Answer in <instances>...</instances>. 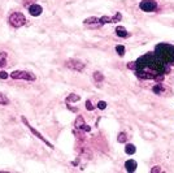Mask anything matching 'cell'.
I'll return each instance as SVG.
<instances>
[{
	"label": "cell",
	"instance_id": "cell-2",
	"mask_svg": "<svg viewBox=\"0 0 174 173\" xmlns=\"http://www.w3.org/2000/svg\"><path fill=\"white\" fill-rule=\"evenodd\" d=\"M8 21L11 23V26L13 27H21L26 23V17H25V14H22L20 12H14L9 16Z\"/></svg>",
	"mask_w": 174,
	"mask_h": 173
},
{
	"label": "cell",
	"instance_id": "cell-25",
	"mask_svg": "<svg viewBox=\"0 0 174 173\" xmlns=\"http://www.w3.org/2000/svg\"><path fill=\"white\" fill-rule=\"evenodd\" d=\"M8 77H9V74L7 73V72H0V78H2V79H7L8 78Z\"/></svg>",
	"mask_w": 174,
	"mask_h": 173
},
{
	"label": "cell",
	"instance_id": "cell-23",
	"mask_svg": "<svg viewBox=\"0 0 174 173\" xmlns=\"http://www.w3.org/2000/svg\"><path fill=\"white\" fill-rule=\"evenodd\" d=\"M98 108L99 109H105L107 108V103H105L104 100H100V102L98 103Z\"/></svg>",
	"mask_w": 174,
	"mask_h": 173
},
{
	"label": "cell",
	"instance_id": "cell-9",
	"mask_svg": "<svg viewBox=\"0 0 174 173\" xmlns=\"http://www.w3.org/2000/svg\"><path fill=\"white\" fill-rule=\"evenodd\" d=\"M137 167H138V164H137V161L135 160H127L126 163H125V168H126V171L127 172H134L135 169H137Z\"/></svg>",
	"mask_w": 174,
	"mask_h": 173
},
{
	"label": "cell",
	"instance_id": "cell-3",
	"mask_svg": "<svg viewBox=\"0 0 174 173\" xmlns=\"http://www.w3.org/2000/svg\"><path fill=\"white\" fill-rule=\"evenodd\" d=\"M13 79H25V81H35V74L27 70H13L11 74Z\"/></svg>",
	"mask_w": 174,
	"mask_h": 173
},
{
	"label": "cell",
	"instance_id": "cell-4",
	"mask_svg": "<svg viewBox=\"0 0 174 173\" xmlns=\"http://www.w3.org/2000/svg\"><path fill=\"white\" fill-rule=\"evenodd\" d=\"M65 65L71 70H77V72H82L85 69V64L78 59H69L65 61Z\"/></svg>",
	"mask_w": 174,
	"mask_h": 173
},
{
	"label": "cell",
	"instance_id": "cell-24",
	"mask_svg": "<svg viewBox=\"0 0 174 173\" xmlns=\"http://www.w3.org/2000/svg\"><path fill=\"white\" fill-rule=\"evenodd\" d=\"M86 108L89 109V111H92V109H95V107L92 105V103H91L90 100H87V102H86Z\"/></svg>",
	"mask_w": 174,
	"mask_h": 173
},
{
	"label": "cell",
	"instance_id": "cell-19",
	"mask_svg": "<svg viewBox=\"0 0 174 173\" xmlns=\"http://www.w3.org/2000/svg\"><path fill=\"white\" fill-rule=\"evenodd\" d=\"M100 23H112V17H109V16L100 17Z\"/></svg>",
	"mask_w": 174,
	"mask_h": 173
},
{
	"label": "cell",
	"instance_id": "cell-17",
	"mask_svg": "<svg viewBox=\"0 0 174 173\" xmlns=\"http://www.w3.org/2000/svg\"><path fill=\"white\" fill-rule=\"evenodd\" d=\"M0 104L2 105H8L9 104V99L7 98V95H4L3 93H0Z\"/></svg>",
	"mask_w": 174,
	"mask_h": 173
},
{
	"label": "cell",
	"instance_id": "cell-21",
	"mask_svg": "<svg viewBox=\"0 0 174 173\" xmlns=\"http://www.w3.org/2000/svg\"><path fill=\"white\" fill-rule=\"evenodd\" d=\"M116 52H117L120 56H124L125 55V47L124 46H117L116 47Z\"/></svg>",
	"mask_w": 174,
	"mask_h": 173
},
{
	"label": "cell",
	"instance_id": "cell-11",
	"mask_svg": "<svg viewBox=\"0 0 174 173\" xmlns=\"http://www.w3.org/2000/svg\"><path fill=\"white\" fill-rule=\"evenodd\" d=\"M135 151H137V148H135V146L134 145H126V147H125V152L127 154V155H134L135 154Z\"/></svg>",
	"mask_w": 174,
	"mask_h": 173
},
{
	"label": "cell",
	"instance_id": "cell-16",
	"mask_svg": "<svg viewBox=\"0 0 174 173\" xmlns=\"http://www.w3.org/2000/svg\"><path fill=\"white\" fill-rule=\"evenodd\" d=\"M94 79H95V82H103L104 76L101 74L100 72H95V73H94Z\"/></svg>",
	"mask_w": 174,
	"mask_h": 173
},
{
	"label": "cell",
	"instance_id": "cell-14",
	"mask_svg": "<svg viewBox=\"0 0 174 173\" xmlns=\"http://www.w3.org/2000/svg\"><path fill=\"white\" fill-rule=\"evenodd\" d=\"M74 125H75V129H82V126L85 125V120H83V117H82V116H78V117H77Z\"/></svg>",
	"mask_w": 174,
	"mask_h": 173
},
{
	"label": "cell",
	"instance_id": "cell-6",
	"mask_svg": "<svg viewBox=\"0 0 174 173\" xmlns=\"http://www.w3.org/2000/svg\"><path fill=\"white\" fill-rule=\"evenodd\" d=\"M21 120H22V122H23V124H25V125H26V126H27L29 129H30V132H31V133L34 134V136H35V137H38V138H39V139H40V141H42V142H44V143H46V145H48V147L54 148V146H52V145H51V143H50V142H48V141H47V139H46L44 137H43V136H42V134H40L39 132H38V130H35V129H34V128L31 126V125H30V124H29V121H27V120L25 118V116H21Z\"/></svg>",
	"mask_w": 174,
	"mask_h": 173
},
{
	"label": "cell",
	"instance_id": "cell-5",
	"mask_svg": "<svg viewBox=\"0 0 174 173\" xmlns=\"http://www.w3.org/2000/svg\"><path fill=\"white\" fill-rule=\"evenodd\" d=\"M139 8L143 12H153L157 9V3L155 0H142L139 4Z\"/></svg>",
	"mask_w": 174,
	"mask_h": 173
},
{
	"label": "cell",
	"instance_id": "cell-10",
	"mask_svg": "<svg viewBox=\"0 0 174 173\" xmlns=\"http://www.w3.org/2000/svg\"><path fill=\"white\" fill-rule=\"evenodd\" d=\"M152 91L156 95H160V94H162L164 91H165V89H164V86L162 85H155L153 87H152Z\"/></svg>",
	"mask_w": 174,
	"mask_h": 173
},
{
	"label": "cell",
	"instance_id": "cell-18",
	"mask_svg": "<svg viewBox=\"0 0 174 173\" xmlns=\"http://www.w3.org/2000/svg\"><path fill=\"white\" fill-rule=\"evenodd\" d=\"M117 141L120 142V143H126V141H127V137H126V133H120L118 134V137H117Z\"/></svg>",
	"mask_w": 174,
	"mask_h": 173
},
{
	"label": "cell",
	"instance_id": "cell-13",
	"mask_svg": "<svg viewBox=\"0 0 174 173\" xmlns=\"http://www.w3.org/2000/svg\"><path fill=\"white\" fill-rule=\"evenodd\" d=\"M7 52H0V68L7 65Z\"/></svg>",
	"mask_w": 174,
	"mask_h": 173
},
{
	"label": "cell",
	"instance_id": "cell-8",
	"mask_svg": "<svg viewBox=\"0 0 174 173\" xmlns=\"http://www.w3.org/2000/svg\"><path fill=\"white\" fill-rule=\"evenodd\" d=\"M116 34H117L120 38H127L130 35V33L124 26H117L116 27Z\"/></svg>",
	"mask_w": 174,
	"mask_h": 173
},
{
	"label": "cell",
	"instance_id": "cell-15",
	"mask_svg": "<svg viewBox=\"0 0 174 173\" xmlns=\"http://www.w3.org/2000/svg\"><path fill=\"white\" fill-rule=\"evenodd\" d=\"M83 22L86 23V25H87V23H89V25H92V23L100 22V18H98V17H89V18H86Z\"/></svg>",
	"mask_w": 174,
	"mask_h": 173
},
{
	"label": "cell",
	"instance_id": "cell-27",
	"mask_svg": "<svg viewBox=\"0 0 174 173\" xmlns=\"http://www.w3.org/2000/svg\"><path fill=\"white\" fill-rule=\"evenodd\" d=\"M81 130H85V132H90V130H91V128L89 126V125H86V124H85L83 126H82V129H81Z\"/></svg>",
	"mask_w": 174,
	"mask_h": 173
},
{
	"label": "cell",
	"instance_id": "cell-1",
	"mask_svg": "<svg viewBox=\"0 0 174 173\" xmlns=\"http://www.w3.org/2000/svg\"><path fill=\"white\" fill-rule=\"evenodd\" d=\"M155 55H156L164 64H170V62H174V47L170 44L161 43V44L156 46Z\"/></svg>",
	"mask_w": 174,
	"mask_h": 173
},
{
	"label": "cell",
	"instance_id": "cell-20",
	"mask_svg": "<svg viewBox=\"0 0 174 173\" xmlns=\"http://www.w3.org/2000/svg\"><path fill=\"white\" fill-rule=\"evenodd\" d=\"M121 20H122V14L117 12V13H116L114 16L112 17V23H113V22H118V21H121Z\"/></svg>",
	"mask_w": 174,
	"mask_h": 173
},
{
	"label": "cell",
	"instance_id": "cell-28",
	"mask_svg": "<svg viewBox=\"0 0 174 173\" xmlns=\"http://www.w3.org/2000/svg\"><path fill=\"white\" fill-rule=\"evenodd\" d=\"M33 2H37V0H23V5H29V4L31 5Z\"/></svg>",
	"mask_w": 174,
	"mask_h": 173
},
{
	"label": "cell",
	"instance_id": "cell-22",
	"mask_svg": "<svg viewBox=\"0 0 174 173\" xmlns=\"http://www.w3.org/2000/svg\"><path fill=\"white\" fill-rule=\"evenodd\" d=\"M127 68L131 69V70H137V61H131L127 64Z\"/></svg>",
	"mask_w": 174,
	"mask_h": 173
},
{
	"label": "cell",
	"instance_id": "cell-7",
	"mask_svg": "<svg viewBox=\"0 0 174 173\" xmlns=\"http://www.w3.org/2000/svg\"><path fill=\"white\" fill-rule=\"evenodd\" d=\"M43 12V8L39 5V4H31V5H29V13L31 14L33 17H38V16H40Z\"/></svg>",
	"mask_w": 174,
	"mask_h": 173
},
{
	"label": "cell",
	"instance_id": "cell-12",
	"mask_svg": "<svg viewBox=\"0 0 174 173\" xmlns=\"http://www.w3.org/2000/svg\"><path fill=\"white\" fill-rule=\"evenodd\" d=\"M81 99L79 95H77V94H70L69 97L66 98V103H73V102H78V100Z\"/></svg>",
	"mask_w": 174,
	"mask_h": 173
},
{
	"label": "cell",
	"instance_id": "cell-26",
	"mask_svg": "<svg viewBox=\"0 0 174 173\" xmlns=\"http://www.w3.org/2000/svg\"><path fill=\"white\" fill-rule=\"evenodd\" d=\"M151 172H152V173H158V172H161V168L158 167V165H156V167H153V168H152Z\"/></svg>",
	"mask_w": 174,
	"mask_h": 173
}]
</instances>
